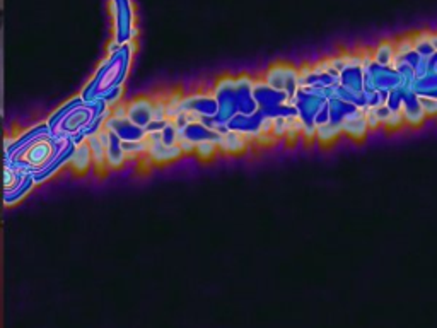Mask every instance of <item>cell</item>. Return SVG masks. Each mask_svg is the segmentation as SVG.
Returning a JSON list of instances; mask_svg holds the SVG:
<instances>
[{
	"label": "cell",
	"instance_id": "6da1fadb",
	"mask_svg": "<svg viewBox=\"0 0 437 328\" xmlns=\"http://www.w3.org/2000/svg\"><path fill=\"white\" fill-rule=\"evenodd\" d=\"M133 55V41L122 47L111 50L106 60L99 65L98 72L86 86L81 98L84 101H106L113 96L116 91L123 89L125 79L130 70V62Z\"/></svg>",
	"mask_w": 437,
	"mask_h": 328
},
{
	"label": "cell",
	"instance_id": "7a4b0ae2",
	"mask_svg": "<svg viewBox=\"0 0 437 328\" xmlns=\"http://www.w3.org/2000/svg\"><path fill=\"white\" fill-rule=\"evenodd\" d=\"M115 16V45L122 47L132 41L133 33V9L130 0H111Z\"/></svg>",
	"mask_w": 437,
	"mask_h": 328
},
{
	"label": "cell",
	"instance_id": "3957f363",
	"mask_svg": "<svg viewBox=\"0 0 437 328\" xmlns=\"http://www.w3.org/2000/svg\"><path fill=\"white\" fill-rule=\"evenodd\" d=\"M99 135H101L103 142H105L108 169H110V171L111 169H120L128 161V157L123 151L122 139L111 130H108V128H103V130L99 132Z\"/></svg>",
	"mask_w": 437,
	"mask_h": 328
},
{
	"label": "cell",
	"instance_id": "277c9868",
	"mask_svg": "<svg viewBox=\"0 0 437 328\" xmlns=\"http://www.w3.org/2000/svg\"><path fill=\"white\" fill-rule=\"evenodd\" d=\"M91 166H94L93 152H91L87 139H84V140H81V142H77L76 147H74L72 157H70V161H69V169L74 174L84 176V174L91 169Z\"/></svg>",
	"mask_w": 437,
	"mask_h": 328
},
{
	"label": "cell",
	"instance_id": "5b68a950",
	"mask_svg": "<svg viewBox=\"0 0 437 328\" xmlns=\"http://www.w3.org/2000/svg\"><path fill=\"white\" fill-rule=\"evenodd\" d=\"M373 60L382 67H393L397 60V41L395 40H382L378 43V47L373 50Z\"/></svg>",
	"mask_w": 437,
	"mask_h": 328
},
{
	"label": "cell",
	"instance_id": "8992f818",
	"mask_svg": "<svg viewBox=\"0 0 437 328\" xmlns=\"http://www.w3.org/2000/svg\"><path fill=\"white\" fill-rule=\"evenodd\" d=\"M87 142H89L91 152H93V163H94V169L98 173H106L110 171L108 169L106 164V149H105V142H103L101 135L93 134L87 137Z\"/></svg>",
	"mask_w": 437,
	"mask_h": 328
},
{
	"label": "cell",
	"instance_id": "52a82bcc",
	"mask_svg": "<svg viewBox=\"0 0 437 328\" xmlns=\"http://www.w3.org/2000/svg\"><path fill=\"white\" fill-rule=\"evenodd\" d=\"M36 181L35 176H33V173H29L26 178H24V181L21 183L18 188L12 190V192H6V205H14V203H18L23 200L26 195L31 192L33 188H35Z\"/></svg>",
	"mask_w": 437,
	"mask_h": 328
},
{
	"label": "cell",
	"instance_id": "ba28073f",
	"mask_svg": "<svg viewBox=\"0 0 437 328\" xmlns=\"http://www.w3.org/2000/svg\"><path fill=\"white\" fill-rule=\"evenodd\" d=\"M217 152H220V149L215 140H203V142L197 144V149H195V154L202 161H210Z\"/></svg>",
	"mask_w": 437,
	"mask_h": 328
},
{
	"label": "cell",
	"instance_id": "9c48e42d",
	"mask_svg": "<svg viewBox=\"0 0 437 328\" xmlns=\"http://www.w3.org/2000/svg\"><path fill=\"white\" fill-rule=\"evenodd\" d=\"M419 105L427 116H437V98L436 96H422L417 94Z\"/></svg>",
	"mask_w": 437,
	"mask_h": 328
},
{
	"label": "cell",
	"instance_id": "30bf717a",
	"mask_svg": "<svg viewBox=\"0 0 437 328\" xmlns=\"http://www.w3.org/2000/svg\"><path fill=\"white\" fill-rule=\"evenodd\" d=\"M403 125H405V118H403L402 111H398V110H395L393 113H391L388 118L382 122V127H385L386 130H391V132L398 130V128H402Z\"/></svg>",
	"mask_w": 437,
	"mask_h": 328
}]
</instances>
